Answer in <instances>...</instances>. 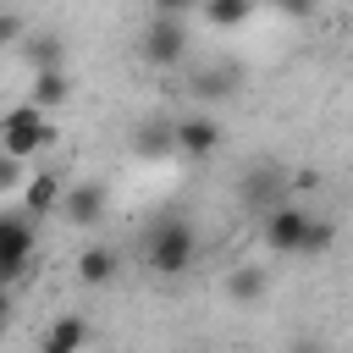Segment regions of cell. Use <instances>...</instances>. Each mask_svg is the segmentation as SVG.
Here are the masks:
<instances>
[{
    "label": "cell",
    "mask_w": 353,
    "mask_h": 353,
    "mask_svg": "<svg viewBox=\"0 0 353 353\" xmlns=\"http://www.w3.org/2000/svg\"><path fill=\"white\" fill-rule=\"evenodd\" d=\"M199 259V226L188 215H165L160 226H149L143 237V265L154 276H188Z\"/></svg>",
    "instance_id": "obj_1"
},
{
    "label": "cell",
    "mask_w": 353,
    "mask_h": 353,
    "mask_svg": "<svg viewBox=\"0 0 353 353\" xmlns=\"http://www.w3.org/2000/svg\"><path fill=\"white\" fill-rule=\"evenodd\" d=\"M50 143H55V127H50V116H44L39 105H17V110L0 116V149H6L11 160H33V154H44Z\"/></svg>",
    "instance_id": "obj_2"
},
{
    "label": "cell",
    "mask_w": 353,
    "mask_h": 353,
    "mask_svg": "<svg viewBox=\"0 0 353 353\" xmlns=\"http://www.w3.org/2000/svg\"><path fill=\"white\" fill-rule=\"evenodd\" d=\"M33 265V221L28 215H0V287H17Z\"/></svg>",
    "instance_id": "obj_3"
},
{
    "label": "cell",
    "mask_w": 353,
    "mask_h": 353,
    "mask_svg": "<svg viewBox=\"0 0 353 353\" xmlns=\"http://www.w3.org/2000/svg\"><path fill=\"white\" fill-rule=\"evenodd\" d=\"M138 55H143L149 66H176V61L188 55V28H182V17H154V22L143 28Z\"/></svg>",
    "instance_id": "obj_4"
},
{
    "label": "cell",
    "mask_w": 353,
    "mask_h": 353,
    "mask_svg": "<svg viewBox=\"0 0 353 353\" xmlns=\"http://www.w3.org/2000/svg\"><path fill=\"white\" fill-rule=\"evenodd\" d=\"M303 226H309V210H298V204H270L259 215V232H265V248L270 254H298Z\"/></svg>",
    "instance_id": "obj_5"
},
{
    "label": "cell",
    "mask_w": 353,
    "mask_h": 353,
    "mask_svg": "<svg viewBox=\"0 0 353 353\" xmlns=\"http://www.w3.org/2000/svg\"><path fill=\"white\" fill-rule=\"evenodd\" d=\"M105 204H110L105 182H77V188H61L55 215H61L66 226H99V221H105Z\"/></svg>",
    "instance_id": "obj_6"
},
{
    "label": "cell",
    "mask_w": 353,
    "mask_h": 353,
    "mask_svg": "<svg viewBox=\"0 0 353 353\" xmlns=\"http://www.w3.org/2000/svg\"><path fill=\"white\" fill-rule=\"evenodd\" d=\"M171 149L188 154V160H210V154L221 149V121H215V116H182V121L171 127Z\"/></svg>",
    "instance_id": "obj_7"
},
{
    "label": "cell",
    "mask_w": 353,
    "mask_h": 353,
    "mask_svg": "<svg viewBox=\"0 0 353 353\" xmlns=\"http://www.w3.org/2000/svg\"><path fill=\"white\" fill-rule=\"evenodd\" d=\"M237 193H243V204H248L254 215H265L270 204H281L287 176H281V165H248V171H243V182H237Z\"/></svg>",
    "instance_id": "obj_8"
},
{
    "label": "cell",
    "mask_w": 353,
    "mask_h": 353,
    "mask_svg": "<svg viewBox=\"0 0 353 353\" xmlns=\"http://www.w3.org/2000/svg\"><path fill=\"white\" fill-rule=\"evenodd\" d=\"M61 171H28V182H22V215L28 221H44V215H55V204H61Z\"/></svg>",
    "instance_id": "obj_9"
},
{
    "label": "cell",
    "mask_w": 353,
    "mask_h": 353,
    "mask_svg": "<svg viewBox=\"0 0 353 353\" xmlns=\"http://www.w3.org/2000/svg\"><path fill=\"white\" fill-rule=\"evenodd\" d=\"M39 353H88V320H83V314H61V320L44 331Z\"/></svg>",
    "instance_id": "obj_10"
},
{
    "label": "cell",
    "mask_w": 353,
    "mask_h": 353,
    "mask_svg": "<svg viewBox=\"0 0 353 353\" xmlns=\"http://www.w3.org/2000/svg\"><path fill=\"white\" fill-rule=\"evenodd\" d=\"M116 270H121V259H116V248H105V243H88V248L77 254V281H83V287H105V281H116Z\"/></svg>",
    "instance_id": "obj_11"
},
{
    "label": "cell",
    "mask_w": 353,
    "mask_h": 353,
    "mask_svg": "<svg viewBox=\"0 0 353 353\" xmlns=\"http://www.w3.org/2000/svg\"><path fill=\"white\" fill-rule=\"evenodd\" d=\"M265 292H270V270L265 265H237L226 276V298L232 303H265Z\"/></svg>",
    "instance_id": "obj_12"
},
{
    "label": "cell",
    "mask_w": 353,
    "mask_h": 353,
    "mask_svg": "<svg viewBox=\"0 0 353 353\" xmlns=\"http://www.w3.org/2000/svg\"><path fill=\"white\" fill-rule=\"evenodd\" d=\"M66 94H72V83H66V72H61V66H44V72H33V88H28V105H39V110L50 116L55 105H66Z\"/></svg>",
    "instance_id": "obj_13"
},
{
    "label": "cell",
    "mask_w": 353,
    "mask_h": 353,
    "mask_svg": "<svg viewBox=\"0 0 353 353\" xmlns=\"http://www.w3.org/2000/svg\"><path fill=\"white\" fill-rule=\"evenodd\" d=\"M336 248V221H325V215H309V226H303V243H298V254L303 259H325Z\"/></svg>",
    "instance_id": "obj_14"
},
{
    "label": "cell",
    "mask_w": 353,
    "mask_h": 353,
    "mask_svg": "<svg viewBox=\"0 0 353 353\" xmlns=\"http://www.w3.org/2000/svg\"><path fill=\"white\" fill-rule=\"evenodd\" d=\"M17 50L28 55V66H33V72H44V66H61V39H55V33H39V39H22Z\"/></svg>",
    "instance_id": "obj_15"
},
{
    "label": "cell",
    "mask_w": 353,
    "mask_h": 353,
    "mask_svg": "<svg viewBox=\"0 0 353 353\" xmlns=\"http://www.w3.org/2000/svg\"><path fill=\"white\" fill-rule=\"evenodd\" d=\"M204 6V17H210V28H243L248 22V0H199Z\"/></svg>",
    "instance_id": "obj_16"
},
{
    "label": "cell",
    "mask_w": 353,
    "mask_h": 353,
    "mask_svg": "<svg viewBox=\"0 0 353 353\" xmlns=\"http://www.w3.org/2000/svg\"><path fill=\"white\" fill-rule=\"evenodd\" d=\"M193 94L199 99H226V94H237V72H204L193 83Z\"/></svg>",
    "instance_id": "obj_17"
},
{
    "label": "cell",
    "mask_w": 353,
    "mask_h": 353,
    "mask_svg": "<svg viewBox=\"0 0 353 353\" xmlns=\"http://www.w3.org/2000/svg\"><path fill=\"white\" fill-rule=\"evenodd\" d=\"M28 182V160H11L6 149H0V193H17Z\"/></svg>",
    "instance_id": "obj_18"
},
{
    "label": "cell",
    "mask_w": 353,
    "mask_h": 353,
    "mask_svg": "<svg viewBox=\"0 0 353 353\" xmlns=\"http://www.w3.org/2000/svg\"><path fill=\"white\" fill-rule=\"evenodd\" d=\"M17 44H22V17L0 11V50H17Z\"/></svg>",
    "instance_id": "obj_19"
},
{
    "label": "cell",
    "mask_w": 353,
    "mask_h": 353,
    "mask_svg": "<svg viewBox=\"0 0 353 353\" xmlns=\"http://www.w3.org/2000/svg\"><path fill=\"white\" fill-rule=\"evenodd\" d=\"M265 6H276L281 17H309L314 11V0H265Z\"/></svg>",
    "instance_id": "obj_20"
},
{
    "label": "cell",
    "mask_w": 353,
    "mask_h": 353,
    "mask_svg": "<svg viewBox=\"0 0 353 353\" xmlns=\"http://www.w3.org/2000/svg\"><path fill=\"white\" fill-rule=\"evenodd\" d=\"M199 0H154V17H188Z\"/></svg>",
    "instance_id": "obj_21"
},
{
    "label": "cell",
    "mask_w": 353,
    "mask_h": 353,
    "mask_svg": "<svg viewBox=\"0 0 353 353\" xmlns=\"http://www.w3.org/2000/svg\"><path fill=\"white\" fill-rule=\"evenodd\" d=\"M287 188L292 193H314L320 188V171H298V176H287Z\"/></svg>",
    "instance_id": "obj_22"
},
{
    "label": "cell",
    "mask_w": 353,
    "mask_h": 353,
    "mask_svg": "<svg viewBox=\"0 0 353 353\" xmlns=\"http://www.w3.org/2000/svg\"><path fill=\"white\" fill-rule=\"evenodd\" d=\"M6 325H11V287H0V336H6Z\"/></svg>",
    "instance_id": "obj_23"
},
{
    "label": "cell",
    "mask_w": 353,
    "mask_h": 353,
    "mask_svg": "<svg viewBox=\"0 0 353 353\" xmlns=\"http://www.w3.org/2000/svg\"><path fill=\"white\" fill-rule=\"evenodd\" d=\"M292 353H320V347H309V342H298V347H292Z\"/></svg>",
    "instance_id": "obj_24"
},
{
    "label": "cell",
    "mask_w": 353,
    "mask_h": 353,
    "mask_svg": "<svg viewBox=\"0 0 353 353\" xmlns=\"http://www.w3.org/2000/svg\"><path fill=\"white\" fill-rule=\"evenodd\" d=\"M248 6H265V0H248Z\"/></svg>",
    "instance_id": "obj_25"
}]
</instances>
